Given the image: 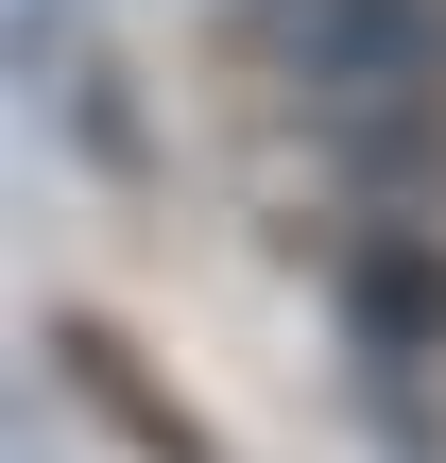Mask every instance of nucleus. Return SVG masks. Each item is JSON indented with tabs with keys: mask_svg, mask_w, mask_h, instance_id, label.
<instances>
[{
	"mask_svg": "<svg viewBox=\"0 0 446 463\" xmlns=\"http://www.w3.org/2000/svg\"><path fill=\"white\" fill-rule=\"evenodd\" d=\"M275 52L309 69L327 120H413V103H446V0H292Z\"/></svg>",
	"mask_w": 446,
	"mask_h": 463,
	"instance_id": "nucleus-1",
	"label": "nucleus"
}]
</instances>
